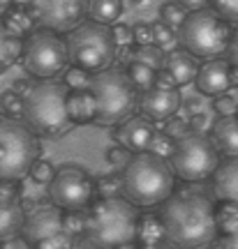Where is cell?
I'll return each instance as SVG.
<instances>
[{
  "instance_id": "1",
  "label": "cell",
  "mask_w": 238,
  "mask_h": 249,
  "mask_svg": "<svg viewBox=\"0 0 238 249\" xmlns=\"http://www.w3.org/2000/svg\"><path fill=\"white\" fill-rule=\"evenodd\" d=\"M167 242L176 249H201L220 235L213 198L197 189H178L159 205Z\"/></svg>"
},
{
  "instance_id": "2",
  "label": "cell",
  "mask_w": 238,
  "mask_h": 249,
  "mask_svg": "<svg viewBox=\"0 0 238 249\" xmlns=\"http://www.w3.org/2000/svg\"><path fill=\"white\" fill-rule=\"evenodd\" d=\"M86 224L79 235L83 249H123L137 242L139 205L120 196H99L83 210Z\"/></svg>"
},
{
  "instance_id": "3",
  "label": "cell",
  "mask_w": 238,
  "mask_h": 249,
  "mask_svg": "<svg viewBox=\"0 0 238 249\" xmlns=\"http://www.w3.org/2000/svg\"><path fill=\"white\" fill-rule=\"evenodd\" d=\"M70 86L58 79H37L23 92V120L37 136H60L74 127L67 111Z\"/></svg>"
},
{
  "instance_id": "4",
  "label": "cell",
  "mask_w": 238,
  "mask_h": 249,
  "mask_svg": "<svg viewBox=\"0 0 238 249\" xmlns=\"http://www.w3.org/2000/svg\"><path fill=\"white\" fill-rule=\"evenodd\" d=\"M176 171L164 157L150 150L137 152L123 169V196L139 208L162 205L174 194Z\"/></svg>"
},
{
  "instance_id": "5",
  "label": "cell",
  "mask_w": 238,
  "mask_h": 249,
  "mask_svg": "<svg viewBox=\"0 0 238 249\" xmlns=\"http://www.w3.org/2000/svg\"><path fill=\"white\" fill-rule=\"evenodd\" d=\"M90 90L97 99L95 123L102 124V127L125 123L139 108L141 90L132 83L127 70L109 67V70L97 71V74H93Z\"/></svg>"
},
{
  "instance_id": "6",
  "label": "cell",
  "mask_w": 238,
  "mask_h": 249,
  "mask_svg": "<svg viewBox=\"0 0 238 249\" xmlns=\"http://www.w3.org/2000/svg\"><path fill=\"white\" fill-rule=\"evenodd\" d=\"M40 160V139L21 118L0 120V180L19 182Z\"/></svg>"
},
{
  "instance_id": "7",
  "label": "cell",
  "mask_w": 238,
  "mask_h": 249,
  "mask_svg": "<svg viewBox=\"0 0 238 249\" xmlns=\"http://www.w3.org/2000/svg\"><path fill=\"white\" fill-rule=\"evenodd\" d=\"M67 49H70V62L83 70L97 71L109 70L118 58L120 46L116 42L114 28L109 23H99L93 18H86L81 26L67 33Z\"/></svg>"
},
{
  "instance_id": "8",
  "label": "cell",
  "mask_w": 238,
  "mask_h": 249,
  "mask_svg": "<svg viewBox=\"0 0 238 249\" xmlns=\"http://www.w3.org/2000/svg\"><path fill=\"white\" fill-rule=\"evenodd\" d=\"M234 28L227 18H222L215 9H197L190 12L183 26L178 28L180 46L197 58H220L229 51Z\"/></svg>"
},
{
  "instance_id": "9",
  "label": "cell",
  "mask_w": 238,
  "mask_h": 249,
  "mask_svg": "<svg viewBox=\"0 0 238 249\" xmlns=\"http://www.w3.org/2000/svg\"><path fill=\"white\" fill-rule=\"evenodd\" d=\"M171 166L176 176L185 182H201L213 178L220 166V150L206 132H185L176 139V148L171 155Z\"/></svg>"
},
{
  "instance_id": "10",
  "label": "cell",
  "mask_w": 238,
  "mask_h": 249,
  "mask_svg": "<svg viewBox=\"0 0 238 249\" xmlns=\"http://www.w3.org/2000/svg\"><path fill=\"white\" fill-rule=\"evenodd\" d=\"M21 62L23 70L35 79H56L67 70V65H72L67 39H62V35L56 30L40 26L26 37Z\"/></svg>"
},
{
  "instance_id": "11",
  "label": "cell",
  "mask_w": 238,
  "mask_h": 249,
  "mask_svg": "<svg viewBox=\"0 0 238 249\" xmlns=\"http://www.w3.org/2000/svg\"><path fill=\"white\" fill-rule=\"evenodd\" d=\"M21 235L33 249H74L77 235L67 229L65 210L58 205H35L26 217Z\"/></svg>"
},
{
  "instance_id": "12",
  "label": "cell",
  "mask_w": 238,
  "mask_h": 249,
  "mask_svg": "<svg viewBox=\"0 0 238 249\" xmlns=\"http://www.w3.org/2000/svg\"><path fill=\"white\" fill-rule=\"evenodd\" d=\"M95 182L81 166L65 164L56 171V178L49 182V198L53 205L62 208L65 213L72 210H86L93 203Z\"/></svg>"
},
{
  "instance_id": "13",
  "label": "cell",
  "mask_w": 238,
  "mask_h": 249,
  "mask_svg": "<svg viewBox=\"0 0 238 249\" xmlns=\"http://www.w3.org/2000/svg\"><path fill=\"white\" fill-rule=\"evenodd\" d=\"M90 0H33V14L42 28L60 35L72 33L88 17Z\"/></svg>"
},
{
  "instance_id": "14",
  "label": "cell",
  "mask_w": 238,
  "mask_h": 249,
  "mask_svg": "<svg viewBox=\"0 0 238 249\" xmlns=\"http://www.w3.org/2000/svg\"><path fill=\"white\" fill-rule=\"evenodd\" d=\"M28 210L26 203H21V194L17 189V182L2 180L0 182V238H17L23 231Z\"/></svg>"
},
{
  "instance_id": "15",
  "label": "cell",
  "mask_w": 238,
  "mask_h": 249,
  "mask_svg": "<svg viewBox=\"0 0 238 249\" xmlns=\"http://www.w3.org/2000/svg\"><path fill=\"white\" fill-rule=\"evenodd\" d=\"M155 120H150L141 113V116L127 118L125 123H120L114 132V141L118 145H123L127 150L137 155V152H146L150 148V143L155 139Z\"/></svg>"
},
{
  "instance_id": "16",
  "label": "cell",
  "mask_w": 238,
  "mask_h": 249,
  "mask_svg": "<svg viewBox=\"0 0 238 249\" xmlns=\"http://www.w3.org/2000/svg\"><path fill=\"white\" fill-rule=\"evenodd\" d=\"M197 90L201 95H208V97H218V95H224L234 88V76H231V62L222 60V58H208L199 67V74H197V81H194Z\"/></svg>"
},
{
  "instance_id": "17",
  "label": "cell",
  "mask_w": 238,
  "mask_h": 249,
  "mask_svg": "<svg viewBox=\"0 0 238 249\" xmlns=\"http://www.w3.org/2000/svg\"><path fill=\"white\" fill-rule=\"evenodd\" d=\"M180 108V92L178 88H155L141 92L139 99V111L146 118L155 120V123H167L169 118L176 116V111Z\"/></svg>"
},
{
  "instance_id": "18",
  "label": "cell",
  "mask_w": 238,
  "mask_h": 249,
  "mask_svg": "<svg viewBox=\"0 0 238 249\" xmlns=\"http://www.w3.org/2000/svg\"><path fill=\"white\" fill-rule=\"evenodd\" d=\"M199 62H197V55H192L187 49H174L167 53V60H164V70L176 79L178 88L180 86H187V83H194L197 81V74H199Z\"/></svg>"
},
{
  "instance_id": "19",
  "label": "cell",
  "mask_w": 238,
  "mask_h": 249,
  "mask_svg": "<svg viewBox=\"0 0 238 249\" xmlns=\"http://www.w3.org/2000/svg\"><path fill=\"white\" fill-rule=\"evenodd\" d=\"M213 194L218 201L238 203V157L220 161L218 171L213 173Z\"/></svg>"
},
{
  "instance_id": "20",
  "label": "cell",
  "mask_w": 238,
  "mask_h": 249,
  "mask_svg": "<svg viewBox=\"0 0 238 249\" xmlns=\"http://www.w3.org/2000/svg\"><path fill=\"white\" fill-rule=\"evenodd\" d=\"M211 136L220 155L238 157V116H220V120L213 123Z\"/></svg>"
},
{
  "instance_id": "21",
  "label": "cell",
  "mask_w": 238,
  "mask_h": 249,
  "mask_svg": "<svg viewBox=\"0 0 238 249\" xmlns=\"http://www.w3.org/2000/svg\"><path fill=\"white\" fill-rule=\"evenodd\" d=\"M67 111H70V118L74 120V124L95 123V118H97V99H95V95H93V90L90 88L70 90V97H67Z\"/></svg>"
},
{
  "instance_id": "22",
  "label": "cell",
  "mask_w": 238,
  "mask_h": 249,
  "mask_svg": "<svg viewBox=\"0 0 238 249\" xmlns=\"http://www.w3.org/2000/svg\"><path fill=\"white\" fill-rule=\"evenodd\" d=\"M37 18L30 7H19V5H7L2 9V33L7 35H30L35 28Z\"/></svg>"
},
{
  "instance_id": "23",
  "label": "cell",
  "mask_w": 238,
  "mask_h": 249,
  "mask_svg": "<svg viewBox=\"0 0 238 249\" xmlns=\"http://www.w3.org/2000/svg\"><path fill=\"white\" fill-rule=\"evenodd\" d=\"M137 242L139 245H162V242H167V231H164V222H162L159 213L158 214L141 213Z\"/></svg>"
},
{
  "instance_id": "24",
  "label": "cell",
  "mask_w": 238,
  "mask_h": 249,
  "mask_svg": "<svg viewBox=\"0 0 238 249\" xmlns=\"http://www.w3.org/2000/svg\"><path fill=\"white\" fill-rule=\"evenodd\" d=\"M123 14V0H90L88 18L99 21V23H116L118 17Z\"/></svg>"
},
{
  "instance_id": "25",
  "label": "cell",
  "mask_w": 238,
  "mask_h": 249,
  "mask_svg": "<svg viewBox=\"0 0 238 249\" xmlns=\"http://www.w3.org/2000/svg\"><path fill=\"white\" fill-rule=\"evenodd\" d=\"M23 46H26L23 37L2 33V42H0V67H2V71L9 70L14 62L23 58Z\"/></svg>"
},
{
  "instance_id": "26",
  "label": "cell",
  "mask_w": 238,
  "mask_h": 249,
  "mask_svg": "<svg viewBox=\"0 0 238 249\" xmlns=\"http://www.w3.org/2000/svg\"><path fill=\"white\" fill-rule=\"evenodd\" d=\"M158 71L155 67H150L146 62H139V60H132L127 62V74H130V79L137 88L146 92V90L155 88V81H158Z\"/></svg>"
},
{
  "instance_id": "27",
  "label": "cell",
  "mask_w": 238,
  "mask_h": 249,
  "mask_svg": "<svg viewBox=\"0 0 238 249\" xmlns=\"http://www.w3.org/2000/svg\"><path fill=\"white\" fill-rule=\"evenodd\" d=\"M215 217H218V229L220 233H231L238 229V203L234 201H220L215 205Z\"/></svg>"
},
{
  "instance_id": "28",
  "label": "cell",
  "mask_w": 238,
  "mask_h": 249,
  "mask_svg": "<svg viewBox=\"0 0 238 249\" xmlns=\"http://www.w3.org/2000/svg\"><path fill=\"white\" fill-rule=\"evenodd\" d=\"M132 60L146 62V65L155 67V70H162V67H164V60H167V51H164V49H159L158 44L137 46V49H132Z\"/></svg>"
},
{
  "instance_id": "29",
  "label": "cell",
  "mask_w": 238,
  "mask_h": 249,
  "mask_svg": "<svg viewBox=\"0 0 238 249\" xmlns=\"http://www.w3.org/2000/svg\"><path fill=\"white\" fill-rule=\"evenodd\" d=\"M153 37H155V44L159 49H164V51H174L176 44H180V39H178V30L176 28H171L169 23H164L162 18L159 21H153Z\"/></svg>"
},
{
  "instance_id": "30",
  "label": "cell",
  "mask_w": 238,
  "mask_h": 249,
  "mask_svg": "<svg viewBox=\"0 0 238 249\" xmlns=\"http://www.w3.org/2000/svg\"><path fill=\"white\" fill-rule=\"evenodd\" d=\"M187 14H190V12H187L180 2H176V0H167V2L159 7V18H162L164 23H169L171 28H176V30L183 26V21L187 18Z\"/></svg>"
},
{
  "instance_id": "31",
  "label": "cell",
  "mask_w": 238,
  "mask_h": 249,
  "mask_svg": "<svg viewBox=\"0 0 238 249\" xmlns=\"http://www.w3.org/2000/svg\"><path fill=\"white\" fill-rule=\"evenodd\" d=\"M65 83L70 86V90H83V88H90V81H93V71L83 70V67H77L72 65L65 70Z\"/></svg>"
},
{
  "instance_id": "32",
  "label": "cell",
  "mask_w": 238,
  "mask_h": 249,
  "mask_svg": "<svg viewBox=\"0 0 238 249\" xmlns=\"http://www.w3.org/2000/svg\"><path fill=\"white\" fill-rule=\"evenodd\" d=\"M174 148H176V139L167 132H158L155 134V139L150 143L148 150L153 155H158V157H164V160H171V155H174Z\"/></svg>"
},
{
  "instance_id": "33",
  "label": "cell",
  "mask_w": 238,
  "mask_h": 249,
  "mask_svg": "<svg viewBox=\"0 0 238 249\" xmlns=\"http://www.w3.org/2000/svg\"><path fill=\"white\" fill-rule=\"evenodd\" d=\"M2 116L23 120V95H19L17 90L2 92Z\"/></svg>"
},
{
  "instance_id": "34",
  "label": "cell",
  "mask_w": 238,
  "mask_h": 249,
  "mask_svg": "<svg viewBox=\"0 0 238 249\" xmlns=\"http://www.w3.org/2000/svg\"><path fill=\"white\" fill-rule=\"evenodd\" d=\"M97 194L99 196H120L123 194V173L120 176H102V178L97 180Z\"/></svg>"
},
{
  "instance_id": "35",
  "label": "cell",
  "mask_w": 238,
  "mask_h": 249,
  "mask_svg": "<svg viewBox=\"0 0 238 249\" xmlns=\"http://www.w3.org/2000/svg\"><path fill=\"white\" fill-rule=\"evenodd\" d=\"M211 5L231 26H238V0H211Z\"/></svg>"
},
{
  "instance_id": "36",
  "label": "cell",
  "mask_w": 238,
  "mask_h": 249,
  "mask_svg": "<svg viewBox=\"0 0 238 249\" xmlns=\"http://www.w3.org/2000/svg\"><path fill=\"white\" fill-rule=\"evenodd\" d=\"M56 171L58 169H53L51 161L37 160L35 166H33V171H30V178L35 180V182H40V185H49V182L56 178Z\"/></svg>"
},
{
  "instance_id": "37",
  "label": "cell",
  "mask_w": 238,
  "mask_h": 249,
  "mask_svg": "<svg viewBox=\"0 0 238 249\" xmlns=\"http://www.w3.org/2000/svg\"><path fill=\"white\" fill-rule=\"evenodd\" d=\"M213 108H215V113L218 116H236L238 113V99L229 92H224V95H218L215 102H213Z\"/></svg>"
},
{
  "instance_id": "38",
  "label": "cell",
  "mask_w": 238,
  "mask_h": 249,
  "mask_svg": "<svg viewBox=\"0 0 238 249\" xmlns=\"http://www.w3.org/2000/svg\"><path fill=\"white\" fill-rule=\"evenodd\" d=\"M134 44L137 46H146V44H155V37H153V23H134Z\"/></svg>"
},
{
  "instance_id": "39",
  "label": "cell",
  "mask_w": 238,
  "mask_h": 249,
  "mask_svg": "<svg viewBox=\"0 0 238 249\" xmlns=\"http://www.w3.org/2000/svg\"><path fill=\"white\" fill-rule=\"evenodd\" d=\"M106 160L111 161L114 166H120V164H123V169H125V166H127V161L132 160V152L116 143V148H109V150H106Z\"/></svg>"
},
{
  "instance_id": "40",
  "label": "cell",
  "mask_w": 238,
  "mask_h": 249,
  "mask_svg": "<svg viewBox=\"0 0 238 249\" xmlns=\"http://www.w3.org/2000/svg\"><path fill=\"white\" fill-rule=\"evenodd\" d=\"M114 35H116V42L120 49H130L134 44V30L125 23H116L114 26Z\"/></svg>"
},
{
  "instance_id": "41",
  "label": "cell",
  "mask_w": 238,
  "mask_h": 249,
  "mask_svg": "<svg viewBox=\"0 0 238 249\" xmlns=\"http://www.w3.org/2000/svg\"><path fill=\"white\" fill-rule=\"evenodd\" d=\"M190 129H194V132H208V129H213V124L208 120V116L203 111H199V113L190 116Z\"/></svg>"
},
{
  "instance_id": "42",
  "label": "cell",
  "mask_w": 238,
  "mask_h": 249,
  "mask_svg": "<svg viewBox=\"0 0 238 249\" xmlns=\"http://www.w3.org/2000/svg\"><path fill=\"white\" fill-rule=\"evenodd\" d=\"M164 132L171 134L174 139H180L185 132H190V123H185V120H178V118H169L167 129H164Z\"/></svg>"
},
{
  "instance_id": "43",
  "label": "cell",
  "mask_w": 238,
  "mask_h": 249,
  "mask_svg": "<svg viewBox=\"0 0 238 249\" xmlns=\"http://www.w3.org/2000/svg\"><path fill=\"white\" fill-rule=\"evenodd\" d=\"M0 249H33V247H30V242L23 235H17V238H7V240L0 242Z\"/></svg>"
},
{
  "instance_id": "44",
  "label": "cell",
  "mask_w": 238,
  "mask_h": 249,
  "mask_svg": "<svg viewBox=\"0 0 238 249\" xmlns=\"http://www.w3.org/2000/svg\"><path fill=\"white\" fill-rule=\"evenodd\" d=\"M218 245H220L222 249H238V229L231 233H222Z\"/></svg>"
},
{
  "instance_id": "45",
  "label": "cell",
  "mask_w": 238,
  "mask_h": 249,
  "mask_svg": "<svg viewBox=\"0 0 238 249\" xmlns=\"http://www.w3.org/2000/svg\"><path fill=\"white\" fill-rule=\"evenodd\" d=\"M155 86H159V88H178L176 79H174V76H171L164 67L158 71V81H155Z\"/></svg>"
},
{
  "instance_id": "46",
  "label": "cell",
  "mask_w": 238,
  "mask_h": 249,
  "mask_svg": "<svg viewBox=\"0 0 238 249\" xmlns=\"http://www.w3.org/2000/svg\"><path fill=\"white\" fill-rule=\"evenodd\" d=\"M227 60L238 67V26L234 28V35H231V44H229V51H227Z\"/></svg>"
},
{
  "instance_id": "47",
  "label": "cell",
  "mask_w": 238,
  "mask_h": 249,
  "mask_svg": "<svg viewBox=\"0 0 238 249\" xmlns=\"http://www.w3.org/2000/svg\"><path fill=\"white\" fill-rule=\"evenodd\" d=\"M176 2H180L183 7L187 9V12H197V9H206L208 5H211V0H176Z\"/></svg>"
},
{
  "instance_id": "48",
  "label": "cell",
  "mask_w": 238,
  "mask_h": 249,
  "mask_svg": "<svg viewBox=\"0 0 238 249\" xmlns=\"http://www.w3.org/2000/svg\"><path fill=\"white\" fill-rule=\"evenodd\" d=\"M123 249H176V247H171L169 242H162V245H139V242H132V245H127Z\"/></svg>"
},
{
  "instance_id": "49",
  "label": "cell",
  "mask_w": 238,
  "mask_h": 249,
  "mask_svg": "<svg viewBox=\"0 0 238 249\" xmlns=\"http://www.w3.org/2000/svg\"><path fill=\"white\" fill-rule=\"evenodd\" d=\"M9 5H19V7H33V0H9Z\"/></svg>"
},
{
  "instance_id": "50",
  "label": "cell",
  "mask_w": 238,
  "mask_h": 249,
  "mask_svg": "<svg viewBox=\"0 0 238 249\" xmlns=\"http://www.w3.org/2000/svg\"><path fill=\"white\" fill-rule=\"evenodd\" d=\"M130 2H132L134 7H148L153 0H130Z\"/></svg>"
},
{
  "instance_id": "51",
  "label": "cell",
  "mask_w": 238,
  "mask_h": 249,
  "mask_svg": "<svg viewBox=\"0 0 238 249\" xmlns=\"http://www.w3.org/2000/svg\"><path fill=\"white\" fill-rule=\"evenodd\" d=\"M201 249H222L220 245H206V247H201Z\"/></svg>"
},
{
  "instance_id": "52",
  "label": "cell",
  "mask_w": 238,
  "mask_h": 249,
  "mask_svg": "<svg viewBox=\"0 0 238 249\" xmlns=\"http://www.w3.org/2000/svg\"><path fill=\"white\" fill-rule=\"evenodd\" d=\"M7 5H9V0H2V9L7 7Z\"/></svg>"
},
{
  "instance_id": "53",
  "label": "cell",
  "mask_w": 238,
  "mask_h": 249,
  "mask_svg": "<svg viewBox=\"0 0 238 249\" xmlns=\"http://www.w3.org/2000/svg\"><path fill=\"white\" fill-rule=\"evenodd\" d=\"M236 116H238V113H236Z\"/></svg>"
}]
</instances>
